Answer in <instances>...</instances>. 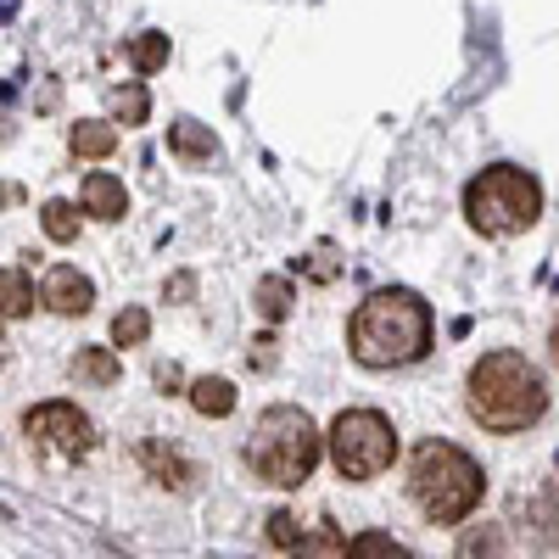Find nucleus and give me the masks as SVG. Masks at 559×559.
<instances>
[{
  "label": "nucleus",
  "mask_w": 559,
  "mask_h": 559,
  "mask_svg": "<svg viewBox=\"0 0 559 559\" xmlns=\"http://www.w3.org/2000/svg\"><path fill=\"white\" fill-rule=\"evenodd\" d=\"M464 408H471V419L487 431H503V437L526 431L548 408V381L521 353H487L471 369V381H464Z\"/></svg>",
  "instance_id": "f257e3e1"
},
{
  "label": "nucleus",
  "mask_w": 559,
  "mask_h": 559,
  "mask_svg": "<svg viewBox=\"0 0 559 559\" xmlns=\"http://www.w3.org/2000/svg\"><path fill=\"white\" fill-rule=\"evenodd\" d=\"M347 347L364 369H403L414 358H426V347H431V308L414 292L364 297L347 324Z\"/></svg>",
  "instance_id": "f03ea898"
},
{
  "label": "nucleus",
  "mask_w": 559,
  "mask_h": 559,
  "mask_svg": "<svg viewBox=\"0 0 559 559\" xmlns=\"http://www.w3.org/2000/svg\"><path fill=\"white\" fill-rule=\"evenodd\" d=\"M481 492H487V476H481V464L464 448H453V442H419L414 448L408 498L419 503V515H426V521H437V526L464 521L481 503Z\"/></svg>",
  "instance_id": "7ed1b4c3"
},
{
  "label": "nucleus",
  "mask_w": 559,
  "mask_h": 559,
  "mask_svg": "<svg viewBox=\"0 0 559 559\" xmlns=\"http://www.w3.org/2000/svg\"><path fill=\"white\" fill-rule=\"evenodd\" d=\"M319 448H324V437L313 419L292 403H274L247 437V471L269 487H302L319 464Z\"/></svg>",
  "instance_id": "20e7f679"
},
{
  "label": "nucleus",
  "mask_w": 559,
  "mask_h": 559,
  "mask_svg": "<svg viewBox=\"0 0 559 559\" xmlns=\"http://www.w3.org/2000/svg\"><path fill=\"white\" fill-rule=\"evenodd\" d=\"M543 213V185L515 168V163H492L464 185V218H471L481 236H521Z\"/></svg>",
  "instance_id": "39448f33"
},
{
  "label": "nucleus",
  "mask_w": 559,
  "mask_h": 559,
  "mask_svg": "<svg viewBox=\"0 0 559 559\" xmlns=\"http://www.w3.org/2000/svg\"><path fill=\"white\" fill-rule=\"evenodd\" d=\"M324 442H331V464L347 481L381 476V471H392V459H397V431H392V419L381 408H347Z\"/></svg>",
  "instance_id": "423d86ee"
},
{
  "label": "nucleus",
  "mask_w": 559,
  "mask_h": 559,
  "mask_svg": "<svg viewBox=\"0 0 559 559\" xmlns=\"http://www.w3.org/2000/svg\"><path fill=\"white\" fill-rule=\"evenodd\" d=\"M23 431H28V442L45 459H57V464H79L90 448H96V426H90L73 403H39V408H28Z\"/></svg>",
  "instance_id": "0eeeda50"
},
{
  "label": "nucleus",
  "mask_w": 559,
  "mask_h": 559,
  "mask_svg": "<svg viewBox=\"0 0 559 559\" xmlns=\"http://www.w3.org/2000/svg\"><path fill=\"white\" fill-rule=\"evenodd\" d=\"M39 302L51 313H62V319H79V313H90V302H96V286H90V274H79L73 263H57L39 286Z\"/></svg>",
  "instance_id": "6e6552de"
},
{
  "label": "nucleus",
  "mask_w": 559,
  "mask_h": 559,
  "mask_svg": "<svg viewBox=\"0 0 559 559\" xmlns=\"http://www.w3.org/2000/svg\"><path fill=\"white\" fill-rule=\"evenodd\" d=\"M84 213L90 218H123L129 213V197H123V179H112V174H90L84 179Z\"/></svg>",
  "instance_id": "1a4fd4ad"
},
{
  "label": "nucleus",
  "mask_w": 559,
  "mask_h": 559,
  "mask_svg": "<svg viewBox=\"0 0 559 559\" xmlns=\"http://www.w3.org/2000/svg\"><path fill=\"white\" fill-rule=\"evenodd\" d=\"M168 152H174V157H185V163H213V157H218V140H213L202 123L179 118V123L168 129Z\"/></svg>",
  "instance_id": "9d476101"
},
{
  "label": "nucleus",
  "mask_w": 559,
  "mask_h": 559,
  "mask_svg": "<svg viewBox=\"0 0 559 559\" xmlns=\"http://www.w3.org/2000/svg\"><path fill=\"white\" fill-rule=\"evenodd\" d=\"M68 146H73V157H112L118 129H112V123H102V118H84V123H73Z\"/></svg>",
  "instance_id": "9b49d317"
},
{
  "label": "nucleus",
  "mask_w": 559,
  "mask_h": 559,
  "mask_svg": "<svg viewBox=\"0 0 559 559\" xmlns=\"http://www.w3.org/2000/svg\"><path fill=\"white\" fill-rule=\"evenodd\" d=\"M73 376H79V381H90V386H118L123 364H118L107 347H79V358H73Z\"/></svg>",
  "instance_id": "f8f14e48"
},
{
  "label": "nucleus",
  "mask_w": 559,
  "mask_h": 559,
  "mask_svg": "<svg viewBox=\"0 0 559 559\" xmlns=\"http://www.w3.org/2000/svg\"><path fill=\"white\" fill-rule=\"evenodd\" d=\"M34 313V280L23 269H0V319Z\"/></svg>",
  "instance_id": "ddd939ff"
},
{
  "label": "nucleus",
  "mask_w": 559,
  "mask_h": 559,
  "mask_svg": "<svg viewBox=\"0 0 559 559\" xmlns=\"http://www.w3.org/2000/svg\"><path fill=\"white\" fill-rule=\"evenodd\" d=\"M191 408L207 414V419H224L229 408H236V386L218 381V376H202V381H191Z\"/></svg>",
  "instance_id": "4468645a"
},
{
  "label": "nucleus",
  "mask_w": 559,
  "mask_h": 559,
  "mask_svg": "<svg viewBox=\"0 0 559 559\" xmlns=\"http://www.w3.org/2000/svg\"><path fill=\"white\" fill-rule=\"evenodd\" d=\"M252 302H258V313H263L269 324H280V319L292 313V280H286V274H269V280H258Z\"/></svg>",
  "instance_id": "2eb2a0df"
},
{
  "label": "nucleus",
  "mask_w": 559,
  "mask_h": 559,
  "mask_svg": "<svg viewBox=\"0 0 559 559\" xmlns=\"http://www.w3.org/2000/svg\"><path fill=\"white\" fill-rule=\"evenodd\" d=\"M292 559H342V537H336V526H331V521H313V526L302 532V543L292 548Z\"/></svg>",
  "instance_id": "dca6fc26"
},
{
  "label": "nucleus",
  "mask_w": 559,
  "mask_h": 559,
  "mask_svg": "<svg viewBox=\"0 0 559 559\" xmlns=\"http://www.w3.org/2000/svg\"><path fill=\"white\" fill-rule=\"evenodd\" d=\"M140 459L152 464V476H157L163 487H185V481H191V464H185L179 453H163L157 442H140Z\"/></svg>",
  "instance_id": "f3484780"
},
{
  "label": "nucleus",
  "mask_w": 559,
  "mask_h": 559,
  "mask_svg": "<svg viewBox=\"0 0 559 559\" xmlns=\"http://www.w3.org/2000/svg\"><path fill=\"white\" fill-rule=\"evenodd\" d=\"M453 559H503V526H471Z\"/></svg>",
  "instance_id": "a211bd4d"
},
{
  "label": "nucleus",
  "mask_w": 559,
  "mask_h": 559,
  "mask_svg": "<svg viewBox=\"0 0 559 559\" xmlns=\"http://www.w3.org/2000/svg\"><path fill=\"white\" fill-rule=\"evenodd\" d=\"M347 559H414V554L397 537H386V532H358L347 543Z\"/></svg>",
  "instance_id": "6ab92c4d"
},
{
  "label": "nucleus",
  "mask_w": 559,
  "mask_h": 559,
  "mask_svg": "<svg viewBox=\"0 0 559 559\" xmlns=\"http://www.w3.org/2000/svg\"><path fill=\"white\" fill-rule=\"evenodd\" d=\"M146 112H152V96H146V84H123V90H112V118L118 123H146Z\"/></svg>",
  "instance_id": "aec40b11"
},
{
  "label": "nucleus",
  "mask_w": 559,
  "mask_h": 559,
  "mask_svg": "<svg viewBox=\"0 0 559 559\" xmlns=\"http://www.w3.org/2000/svg\"><path fill=\"white\" fill-rule=\"evenodd\" d=\"M146 336H152V313H146V308H123V313L112 319V342H118V347H140Z\"/></svg>",
  "instance_id": "412c9836"
},
{
  "label": "nucleus",
  "mask_w": 559,
  "mask_h": 559,
  "mask_svg": "<svg viewBox=\"0 0 559 559\" xmlns=\"http://www.w3.org/2000/svg\"><path fill=\"white\" fill-rule=\"evenodd\" d=\"M39 224H45V236H51V241H73L79 236V207L73 202H45Z\"/></svg>",
  "instance_id": "4be33fe9"
},
{
  "label": "nucleus",
  "mask_w": 559,
  "mask_h": 559,
  "mask_svg": "<svg viewBox=\"0 0 559 559\" xmlns=\"http://www.w3.org/2000/svg\"><path fill=\"white\" fill-rule=\"evenodd\" d=\"M129 62H134L140 73H157V68L168 62V34H140V39L129 45Z\"/></svg>",
  "instance_id": "5701e85b"
},
{
  "label": "nucleus",
  "mask_w": 559,
  "mask_h": 559,
  "mask_svg": "<svg viewBox=\"0 0 559 559\" xmlns=\"http://www.w3.org/2000/svg\"><path fill=\"white\" fill-rule=\"evenodd\" d=\"M302 269H308V280H319V286H331V280L342 274V263H336V247H331V241H319V247L302 258Z\"/></svg>",
  "instance_id": "b1692460"
},
{
  "label": "nucleus",
  "mask_w": 559,
  "mask_h": 559,
  "mask_svg": "<svg viewBox=\"0 0 559 559\" xmlns=\"http://www.w3.org/2000/svg\"><path fill=\"white\" fill-rule=\"evenodd\" d=\"M302 515H292V509H280V515H269V543H280V548H297L302 543Z\"/></svg>",
  "instance_id": "393cba45"
},
{
  "label": "nucleus",
  "mask_w": 559,
  "mask_h": 559,
  "mask_svg": "<svg viewBox=\"0 0 559 559\" xmlns=\"http://www.w3.org/2000/svg\"><path fill=\"white\" fill-rule=\"evenodd\" d=\"M274 364V342L263 336V342H252V369H269Z\"/></svg>",
  "instance_id": "a878e982"
},
{
  "label": "nucleus",
  "mask_w": 559,
  "mask_h": 559,
  "mask_svg": "<svg viewBox=\"0 0 559 559\" xmlns=\"http://www.w3.org/2000/svg\"><path fill=\"white\" fill-rule=\"evenodd\" d=\"M548 353H554V364H559V319H554V331H548Z\"/></svg>",
  "instance_id": "bb28decb"
},
{
  "label": "nucleus",
  "mask_w": 559,
  "mask_h": 559,
  "mask_svg": "<svg viewBox=\"0 0 559 559\" xmlns=\"http://www.w3.org/2000/svg\"><path fill=\"white\" fill-rule=\"evenodd\" d=\"M0 347H7V342H0Z\"/></svg>",
  "instance_id": "cd10ccee"
}]
</instances>
